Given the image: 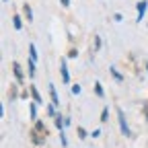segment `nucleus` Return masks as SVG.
<instances>
[{"instance_id": "obj_19", "label": "nucleus", "mask_w": 148, "mask_h": 148, "mask_svg": "<svg viewBox=\"0 0 148 148\" xmlns=\"http://www.w3.org/2000/svg\"><path fill=\"white\" fill-rule=\"evenodd\" d=\"M142 109H144V115H146V121H148V105H144Z\"/></svg>"}, {"instance_id": "obj_20", "label": "nucleus", "mask_w": 148, "mask_h": 148, "mask_svg": "<svg viewBox=\"0 0 148 148\" xmlns=\"http://www.w3.org/2000/svg\"><path fill=\"white\" fill-rule=\"evenodd\" d=\"M62 2V6H70V0H60Z\"/></svg>"}, {"instance_id": "obj_15", "label": "nucleus", "mask_w": 148, "mask_h": 148, "mask_svg": "<svg viewBox=\"0 0 148 148\" xmlns=\"http://www.w3.org/2000/svg\"><path fill=\"white\" fill-rule=\"evenodd\" d=\"M107 117H109V107H105V109H103V113H101V121H107Z\"/></svg>"}, {"instance_id": "obj_21", "label": "nucleus", "mask_w": 148, "mask_h": 148, "mask_svg": "<svg viewBox=\"0 0 148 148\" xmlns=\"http://www.w3.org/2000/svg\"><path fill=\"white\" fill-rule=\"evenodd\" d=\"M146 70H148V64H146Z\"/></svg>"}, {"instance_id": "obj_1", "label": "nucleus", "mask_w": 148, "mask_h": 148, "mask_svg": "<svg viewBox=\"0 0 148 148\" xmlns=\"http://www.w3.org/2000/svg\"><path fill=\"white\" fill-rule=\"evenodd\" d=\"M45 136H47V132H45V127H43V121H35V125H33V130H31V140H33V144H43V140H45Z\"/></svg>"}, {"instance_id": "obj_16", "label": "nucleus", "mask_w": 148, "mask_h": 148, "mask_svg": "<svg viewBox=\"0 0 148 148\" xmlns=\"http://www.w3.org/2000/svg\"><path fill=\"white\" fill-rule=\"evenodd\" d=\"M80 92V86L78 84H72V95H78Z\"/></svg>"}, {"instance_id": "obj_10", "label": "nucleus", "mask_w": 148, "mask_h": 148, "mask_svg": "<svg viewBox=\"0 0 148 148\" xmlns=\"http://www.w3.org/2000/svg\"><path fill=\"white\" fill-rule=\"evenodd\" d=\"M29 58H31V60H37V51H35V45H33V43L29 45Z\"/></svg>"}, {"instance_id": "obj_14", "label": "nucleus", "mask_w": 148, "mask_h": 148, "mask_svg": "<svg viewBox=\"0 0 148 148\" xmlns=\"http://www.w3.org/2000/svg\"><path fill=\"white\" fill-rule=\"evenodd\" d=\"M8 97H10V101H12V99H16V88H14V84H10V90H8Z\"/></svg>"}, {"instance_id": "obj_12", "label": "nucleus", "mask_w": 148, "mask_h": 148, "mask_svg": "<svg viewBox=\"0 0 148 148\" xmlns=\"http://www.w3.org/2000/svg\"><path fill=\"white\" fill-rule=\"evenodd\" d=\"M12 25H14L16 31H18V29H23V27H21V18H18V16H12Z\"/></svg>"}, {"instance_id": "obj_9", "label": "nucleus", "mask_w": 148, "mask_h": 148, "mask_svg": "<svg viewBox=\"0 0 148 148\" xmlns=\"http://www.w3.org/2000/svg\"><path fill=\"white\" fill-rule=\"evenodd\" d=\"M29 109H31V111H29V113H31V119H35V117H37V103H31Z\"/></svg>"}, {"instance_id": "obj_13", "label": "nucleus", "mask_w": 148, "mask_h": 148, "mask_svg": "<svg viewBox=\"0 0 148 148\" xmlns=\"http://www.w3.org/2000/svg\"><path fill=\"white\" fill-rule=\"evenodd\" d=\"M23 10H25V14H27V18H29V21H31V18H33V12H31V6H29V4H25V6H23Z\"/></svg>"}, {"instance_id": "obj_22", "label": "nucleus", "mask_w": 148, "mask_h": 148, "mask_svg": "<svg viewBox=\"0 0 148 148\" xmlns=\"http://www.w3.org/2000/svg\"><path fill=\"white\" fill-rule=\"evenodd\" d=\"M4 2H6V0H4Z\"/></svg>"}, {"instance_id": "obj_11", "label": "nucleus", "mask_w": 148, "mask_h": 148, "mask_svg": "<svg viewBox=\"0 0 148 148\" xmlns=\"http://www.w3.org/2000/svg\"><path fill=\"white\" fill-rule=\"evenodd\" d=\"M95 92H97V97H103L105 92H103V86H101V82H95Z\"/></svg>"}, {"instance_id": "obj_18", "label": "nucleus", "mask_w": 148, "mask_h": 148, "mask_svg": "<svg viewBox=\"0 0 148 148\" xmlns=\"http://www.w3.org/2000/svg\"><path fill=\"white\" fill-rule=\"evenodd\" d=\"M78 136H80V138H86V132H84L82 127H78Z\"/></svg>"}, {"instance_id": "obj_8", "label": "nucleus", "mask_w": 148, "mask_h": 148, "mask_svg": "<svg viewBox=\"0 0 148 148\" xmlns=\"http://www.w3.org/2000/svg\"><path fill=\"white\" fill-rule=\"evenodd\" d=\"M109 72H111V74H113V78H115L117 82H121V80H123V76H121V74L117 72V68H113V66H111V68H109Z\"/></svg>"}, {"instance_id": "obj_2", "label": "nucleus", "mask_w": 148, "mask_h": 148, "mask_svg": "<svg viewBox=\"0 0 148 148\" xmlns=\"http://www.w3.org/2000/svg\"><path fill=\"white\" fill-rule=\"evenodd\" d=\"M117 117H119V130H121V134H123V136H130V127H127V123H125V115H123L121 109L117 111Z\"/></svg>"}, {"instance_id": "obj_6", "label": "nucleus", "mask_w": 148, "mask_h": 148, "mask_svg": "<svg viewBox=\"0 0 148 148\" xmlns=\"http://www.w3.org/2000/svg\"><path fill=\"white\" fill-rule=\"evenodd\" d=\"M60 70H62V80H64V82H68V80H70V74H68L66 60H62V62H60Z\"/></svg>"}, {"instance_id": "obj_4", "label": "nucleus", "mask_w": 148, "mask_h": 148, "mask_svg": "<svg viewBox=\"0 0 148 148\" xmlns=\"http://www.w3.org/2000/svg\"><path fill=\"white\" fill-rule=\"evenodd\" d=\"M47 90H49V97H51V103L56 105V107H58V103H60V99H58V92H56V86L49 82L47 84Z\"/></svg>"}, {"instance_id": "obj_3", "label": "nucleus", "mask_w": 148, "mask_h": 148, "mask_svg": "<svg viewBox=\"0 0 148 148\" xmlns=\"http://www.w3.org/2000/svg\"><path fill=\"white\" fill-rule=\"evenodd\" d=\"M12 70H14V78H16L18 82H23V80H25V74H23L21 64H18V62H12Z\"/></svg>"}, {"instance_id": "obj_5", "label": "nucleus", "mask_w": 148, "mask_h": 148, "mask_svg": "<svg viewBox=\"0 0 148 148\" xmlns=\"http://www.w3.org/2000/svg\"><path fill=\"white\" fill-rule=\"evenodd\" d=\"M146 6H148V2H146V0H140V2H138V18H136V21H142V16H144V12H146Z\"/></svg>"}, {"instance_id": "obj_17", "label": "nucleus", "mask_w": 148, "mask_h": 148, "mask_svg": "<svg viewBox=\"0 0 148 148\" xmlns=\"http://www.w3.org/2000/svg\"><path fill=\"white\" fill-rule=\"evenodd\" d=\"M101 47V37H95V49Z\"/></svg>"}, {"instance_id": "obj_7", "label": "nucleus", "mask_w": 148, "mask_h": 148, "mask_svg": "<svg viewBox=\"0 0 148 148\" xmlns=\"http://www.w3.org/2000/svg\"><path fill=\"white\" fill-rule=\"evenodd\" d=\"M29 90H31V97L35 99V103H43V99H41V95H39V92H37V88H35V86H31Z\"/></svg>"}]
</instances>
